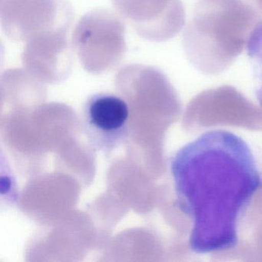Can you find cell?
<instances>
[{
    "label": "cell",
    "instance_id": "obj_1",
    "mask_svg": "<svg viewBox=\"0 0 262 262\" xmlns=\"http://www.w3.org/2000/svg\"><path fill=\"white\" fill-rule=\"evenodd\" d=\"M177 206L191 221L190 249L205 254L232 249L237 226L262 178L240 136L211 130L179 148L170 162Z\"/></svg>",
    "mask_w": 262,
    "mask_h": 262
},
{
    "label": "cell",
    "instance_id": "obj_2",
    "mask_svg": "<svg viewBox=\"0 0 262 262\" xmlns=\"http://www.w3.org/2000/svg\"><path fill=\"white\" fill-rule=\"evenodd\" d=\"M260 22V13L244 0H199L184 31L188 61L204 74L223 73Z\"/></svg>",
    "mask_w": 262,
    "mask_h": 262
},
{
    "label": "cell",
    "instance_id": "obj_6",
    "mask_svg": "<svg viewBox=\"0 0 262 262\" xmlns=\"http://www.w3.org/2000/svg\"><path fill=\"white\" fill-rule=\"evenodd\" d=\"M113 4L141 37L151 42L171 39L185 26L181 0H113Z\"/></svg>",
    "mask_w": 262,
    "mask_h": 262
},
{
    "label": "cell",
    "instance_id": "obj_5",
    "mask_svg": "<svg viewBox=\"0 0 262 262\" xmlns=\"http://www.w3.org/2000/svg\"><path fill=\"white\" fill-rule=\"evenodd\" d=\"M130 108L125 99L112 93L90 96L82 108L84 133L96 151L108 155L126 142Z\"/></svg>",
    "mask_w": 262,
    "mask_h": 262
},
{
    "label": "cell",
    "instance_id": "obj_7",
    "mask_svg": "<svg viewBox=\"0 0 262 262\" xmlns=\"http://www.w3.org/2000/svg\"><path fill=\"white\" fill-rule=\"evenodd\" d=\"M68 33H48L27 42L22 53L24 69L36 79L49 83L65 80L73 65Z\"/></svg>",
    "mask_w": 262,
    "mask_h": 262
},
{
    "label": "cell",
    "instance_id": "obj_3",
    "mask_svg": "<svg viewBox=\"0 0 262 262\" xmlns=\"http://www.w3.org/2000/svg\"><path fill=\"white\" fill-rule=\"evenodd\" d=\"M72 42L84 70L94 75L117 67L127 50L125 25L114 13L103 9L93 10L79 19Z\"/></svg>",
    "mask_w": 262,
    "mask_h": 262
},
{
    "label": "cell",
    "instance_id": "obj_9",
    "mask_svg": "<svg viewBox=\"0 0 262 262\" xmlns=\"http://www.w3.org/2000/svg\"><path fill=\"white\" fill-rule=\"evenodd\" d=\"M245 1L252 6L260 14H262V0H245Z\"/></svg>",
    "mask_w": 262,
    "mask_h": 262
},
{
    "label": "cell",
    "instance_id": "obj_4",
    "mask_svg": "<svg viewBox=\"0 0 262 262\" xmlns=\"http://www.w3.org/2000/svg\"><path fill=\"white\" fill-rule=\"evenodd\" d=\"M73 7L67 0H0V19L7 37L27 43L48 33L69 32Z\"/></svg>",
    "mask_w": 262,
    "mask_h": 262
},
{
    "label": "cell",
    "instance_id": "obj_8",
    "mask_svg": "<svg viewBox=\"0 0 262 262\" xmlns=\"http://www.w3.org/2000/svg\"><path fill=\"white\" fill-rule=\"evenodd\" d=\"M247 51L259 81L256 97L262 107V21L251 33L247 44Z\"/></svg>",
    "mask_w": 262,
    "mask_h": 262
}]
</instances>
